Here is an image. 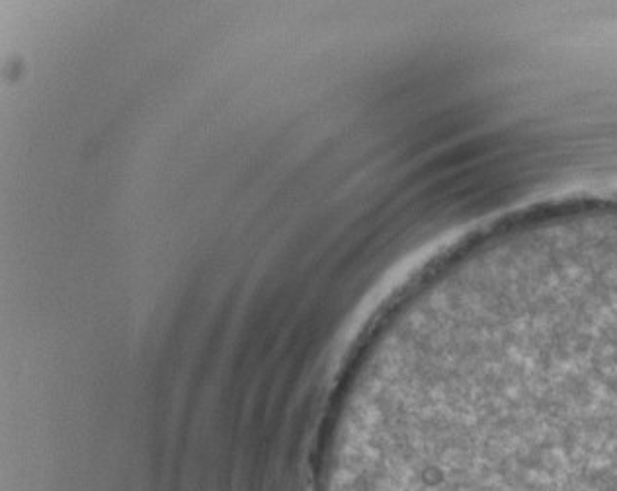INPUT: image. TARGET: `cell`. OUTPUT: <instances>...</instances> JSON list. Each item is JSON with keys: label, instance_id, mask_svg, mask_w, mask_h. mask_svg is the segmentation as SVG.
Returning <instances> with one entry per match:
<instances>
[{"label": "cell", "instance_id": "1", "mask_svg": "<svg viewBox=\"0 0 617 491\" xmlns=\"http://www.w3.org/2000/svg\"><path fill=\"white\" fill-rule=\"evenodd\" d=\"M608 415H617V410H609V414Z\"/></svg>", "mask_w": 617, "mask_h": 491}]
</instances>
